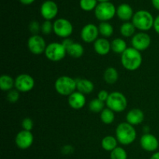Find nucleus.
I'll use <instances>...</instances> for the list:
<instances>
[{
	"label": "nucleus",
	"mask_w": 159,
	"mask_h": 159,
	"mask_svg": "<svg viewBox=\"0 0 159 159\" xmlns=\"http://www.w3.org/2000/svg\"><path fill=\"white\" fill-rule=\"evenodd\" d=\"M142 55L141 52L134 48L127 49L121 54L120 61L122 66L127 71H134L138 70L142 64Z\"/></svg>",
	"instance_id": "obj_1"
},
{
	"label": "nucleus",
	"mask_w": 159,
	"mask_h": 159,
	"mask_svg": "<svg viewBox=\"0 0 159 159\" xmlns=\"http://www.w3.org/2000/svg\"><path fill=\"white\" fill-rule=\"evenodd\" d=\"M115 134L118 142L123 145H130L137 138V131L134 127L127 122L120 123L116 127Z\"/></svg>",
	"instance_id": "obj_2"
},
{
	"label": "nucleus",
	"mask_w": 159,
	"mask_h": 159,
	"mask_svg": "<svg viewBox=\"0 0 159 159\" xmlns=\"http://www.w3.org/2000/svg\"><path fill=\"white\" fill-rule=\"evenodd\" d=\"M131 20L136 29L139 30L141 32H146L153 28L155 18L150 12L142 9L137 11Z\"/></svg>",
	"instance_id": "obj_3"
},
{
	"label": "nucleus",
	"mask_w": 159,
	"mask_h": 159,
	"mask_svg": "<svg viewBox=\"0 0 159 159\" xmlns=\"http://www.w3.org/2000/svg\"><path fill=\"white\" fill-rule=\"evenodd\" d=\"M54 88L56 92L61 96H69L77 89L76 79H74L70 76H61L55 81Z\"/></svg>",
	"instance_id": "obj_4"
},
{
	"label": "nucleus",
	"mask_w": 159,
	"mask_h": 159,
	"mask_svg": "<svg viewBox=\"0 0 159 159\" xmlns=\"http://www.w3.org/2000/svg\"><path fill=\"white\" fill-rule=\"evenodd\" d=\"M106 104L107 108L113 110L114 113H122L127 107V99L120 92H113L110 93Z\"/></svg>",
	"instance_id": "obj_5"
},
{
	"label": "nucleus",
	"mask_w": 159,
	"mask_h": 159,
	"mask_svg": "<svg viewBox=\"0 0 159 159\" xmlns=\"http://www.w3.org/2000/svg\"><path fill=\"white\" fill-rule=\"evenodd\" d=\"M96 19L101 22H108L116 14V8L110 2L98 3L94 10Z\"/></svg>",
	"instance_id": "obj_6"
},
{
	"label": "nucleus",
	"mask_w": 159,
	"mask_h": 159,
	"mask_svg": "<svg viewBox=\"0 0 159 159\" xmlns=\"http://www.w3.org/2000/svg\"><path fill=\"white\" fill-rule=\"evenodd\" d=\"M44 54L51 61L57 62L65 58L67 54V50L61 43L52 42L47 46Z\"/></svg>",
	"instance_id": "obj_7"
},
{
	"label": "nucleus",
	"mask_w": 159,
	"mask_h": 159,
	"mask_svg": "<svg viewBox=\"0 0 159 159\" xmlns=\"http://www.w3.org/2000/svg\"><path fill=\"white\" fill-rule=\"evenodd\" d=\"M53 32L59 37L68 38L73 33V25L65 18L57 19L53 23Z\"/></svg>",
	"instance_id": "obj_8"
},
{
	"label": "nucleus",
	"mask_w": 159,
	"mask_h": 159,
	"mask_svg": "<svg viewBox=\"0 0 159 159\" xmlns=\"http://www.w3.org/2000/svg\"><path fill=\"white\" fill-rule=\"evenodd\" d=\"M48 45L46 44L45 40L43 37L35 34L28 39L27 47L29 51L35 55H40L45 52V50Z\"/></svg>",
	"instance_id": "obj_9"
},
{
	"label": "nucleus",
	"mask_w": 159,
	"mask_h": 159,
	"mask_svg": "<svg viewBox=\"0 0 159 159\" xmlns=\"http://www.w3.org/2000/svg\"><path fill=\"white\" fill-rule=\"evenodd\" d=\"M35 85L34 78L29 74H20L15 79V88L20 93H28Z\"/></svg>",
	"instance_id": "obj_10"
},
{
	"label": "nucleus",
	"mask_w": 159,
	"mask_h": 159,
	"mask_svg": "<svg viewBox=\"0 0 159 159\" xmlns=\"http://www.w3.org/2000/svg\"><path fill=\"white\" fill-rule=\"evenodd\" d=\"M152 39L150 35L145 32L137 33L132 37L131 39L132 48L138 50L140 52L147 50L150 47Z\"/></svg>",
	"instance_id": "obj_11"
},
{
	"label": "nucleus",
	"mask_w": 159,
	"mask_h": 159,
	"mask_svg": "<svg viewBox=\"0 0 159 159\" xmlns=\"http://www.w3.org/2000/svg\"><path fill=\"white\" fill-rule=\"evenodd\" d=\"M40 15L45 20H50L55 18L58 13V6L52 0H46L40 6Z\"/></svg>",
	"instance_id": "obj_12"
},
{
	"label": "nucleus",
	"mask_w": 159,
	"mask_h": 159,
	"mask_svg": "<svg viewBox=\"0 0 159 159\" xmlns=\"http://www.w3.org/2000/svg\"><path fill=\"white\" fill-rule=\"evenodd\" d=\"M99 28L93 23H88L82 27L80 36L82 40L85 43H94L99 38Z\"/></svg>",
	"instance_id": "obj_13"
},
{
	"label": "nucleus",
	"mask_w": 159,
	"mask_h": 159,
	"mask_svg": "<svg viewBox=\"0 0 159 159\" xmlns=\"http://www.w3.org/2000/svg\"><path fill=\"white\" fill-rule=\"evenodd\" d=\"M15 143L17 148L21 150L30 148L34 143V135L32 132L25 130L20 131L16 136Z\"/></svg>",
	"instance_id": "obj_14"
},
{
	"label": "nucleus",
	"mask_w": 159,
	"mask_h": 159,
	"mask_svg": "<svg viewBox=\"0 0 159 159\" xmlns=\"http://www.w3.org/2000/svg\"><path fill=\"white\" fill-rule=\"evenodd\" d=\"M140 145L148 152H155L159 147L158 140L152 134H144L140 139Z\"/></svg>",
	"instance_id": "obj_15"
},
{
	"label": "nucleus",
	"mask_w": 159,
	"mask_h": 159,
	"mask_svg": "<svg viewBox=\"0 0 159 159\" xmlns=\"http://www.w3.org/2000/svg\"><path fill=\"white\" fill-rule=\"evenodd\" d=\"M68 105L74 110H80L85 107L86 103L85 96L79 92L75 91L68 96Z\"/></svg>",
	"instance_id": "obj_16"
},
{
	"label": "nucleus",
	"mask_w": 159,
	"mask_h": 159,
	"mask_svg": "<svg viewBox=\"0 0 159 159\" xmlns=\"http://www.w3.org/2000/svg\"><path fill=\"white\" fill-rule=\"evenodd\" d=\"M93 47L96 54L99 55H107L111 51V43L104 37H99L93 43Z\"/></svg>",
	"instance_id": "obj_17"
},
{
	"label": "nucleus",
	"mask_w": 159,
	"mask_h": 159,
	"mask_svg": "<svg viewBox=\"0 0 159 159\" xmlns=\"http://www.w3.org/2000/svg\"><path fill=\"white\" fill-rule=\"evenodd\" d=\"M134 10L131 6L127 3H122L116 8V14L118 18L124 22H129L134 16Z\"/></svg>",
	"instance_id": "obj_18"
},
{
	"label": "nucleus",
	"mask_w": 159,
	"mask_h": 159,
	"mask_svg": "<svg viewBox=\"0 0 159 159\" xmlns=\"http://www.w3.org/2000/svg\"><path fill=\"white\" fill-rule=\"evenodd\" d=\"M144 114L143 111L140 109L134 108L130 110L126 116V120L128 124L132 126L139 125L144 121Z\"/></svg>",
	"instance_id": "obj_19"
},
{
	"label": "nucleus",
	"mask_w": 159,
	"mask_h": 159,
	"mask_svg": "<svg viewBox=\"0 0 159 159\" xmlns=\"http://www.w3.org/2000/svg\"><path fill=\"white\" fill-rule=\"evenodd\" d=\"M77 90L79 93L84 95H89L94 90V84L92 81L86 79H76Z\"/></svg>",
	"instance_id": "obj_20"
},
{
	"label": "nucleus",
	"mask_w": 159,
	"mask_h": 159,
	"mask_svg": "<svg viewBox=\"0 0 159 159\" xmlns=\"http://www.w3.org/2000/svg\"><path fill=\"white\" fill-rule=\"evenodd\" d=\"M118 143L119 142H118L116 137L108 135V136H106L105 138H102V141H101V146H102L103 150L111 152L112 151L118 147Z\"/></svg>",
	"instance_id": "obj_21"
},
{
	"label": "nucleus",
	"mask_w": 159,
	"mask_h": 159,
	"mask_svg": "<svg viewBox=\"0 0 159 159\" xmlns=\"http://www.w3.org/2000/svg\"><path fill=\"white\" fill-rule=\"evenodd\" d=\"M119 78V73L117 70L113 67H109L105 70L103 74V79L107 84H114L117 82Z\"/></svg>",
	"instance_id": "obj_22"
},
{
	"label": "nucleus",
	"mask_w": 159,
	"mask_h": 159,
	"mask_svg": "<svg viewBox=\"0 0 159 159\" xmlns=\"http://www.w3.org/2000/svg\"><path fill=\"white\" fill-rule=\"evenodd\" d=\"M67 54L74 58H79L84 54V48L81 43L74 42L68 48H67Z\"/></svg>",
	"instance_id": "obj_23"
},
{
	"label": "nucleus",
	"mask_w": 159,
	"mask_h": 159,
	"mask_svg": "<svg viewBox=\"0 0 159 159\" xmlns=\"http://www.w3.org/2000/svg\"><path fill=\"white\" fill-rule=\"evenodd\" d=\"M15 87V79L8 75H2L0 77V88L2 91L9 92Z\"/></svg>",
	"instance_id": "obj_24"
},
{
	"label": "nucleus",
	"mask_w": 159,
	"mask_h": 159,
	"mask_svg": "<svg viewBox=\"0 0 159 159\" xmlns=\"http://www.w3.org/2000/svg\"><path fill=\"white\" fill-rule=\"evenodd\" d=\"M127 49L125 40L122 38H115L111 42V50L116 54H122Z\"/></svg>",
	"instance_id": "obj_25"
},
{
	"label": "nucleus",
	"mask_w": 159,
	"mask_h": 159,
	"mask_svg": "<svg viewBox=\"0 0 159 159\" xmlns=\"http://www.w3.org/2000/svg\"><path fill=\"white\" fill-rule=\"evenodd\" d=\"M135 30H136V27L132 23V22H124L120 28V34L124 37H133L135 34Z\"/></svg>",
	"instance_id": "obj_26"
},
{
	"label": "nucleus",
	"mask_w": 159,
	"mask_h": 159,
	"mask_svg": "<svg viewBox=\"0 0 159 159\" xmlns=\"http://www.w3.org/2000/svg\"><path fill=\"white\" fill-rule=\"evenodd\" d=\"M99 34L104 38L110 37L113 34V26L109 22H101L98 26Z\"/></svg>",
	"instance_id": "obj_27"
},
{
	"label": "nucleus",
	"mask_w": 159,
	"mask_h": 159,
	"mask_svg": "<svg viewBox=\"0 0 159 159\" xmlns=\"http://www.w3.org/2000/svg\"><path fill=\"white\" fill-rule=\"evenodd\" d=\"M100 119L103 124L109 125L113 123L115 120V113L109 108H105L100 113Z\"/></svg>",
	"instance_id": "obj_28"
},
{
	"label": "nucleus",
	"mask_w": 159,
	"mask_h": 159,
	"mask_svg": "<svg viewBox=\"0 0 159 159\" xmlns=\"http://www.w3.org/2000/svg\"><path fill=\"white\" fill-rule=\"evenodd\" d=\"M104 102L99 100L98 98H96V99H93V100H91V102L89 104V109L91 112L93 113H101L102 110H104Z\"/></svg>",
	"instance_id": "obj_29"
},
{
	"label": "nucleus",
	"mask_w": 159,
	"mask_h": 159,
	"mask_svg": "<svg viewBox=\"0 0 159 159\" xmlns=\"http://www.w3.org/2000/svg\"><path fill=\"white\" fill-rule=\"evenodd\" d=\"M97 5V0H80L79 1V6H80L81 9L85 12L95 10Z\"/></svg>",
	"instance_id": "obj_30"
},
{
	"label": "nucleus",
	"mask_w": 159,
	"mask_h": 159,
	"mask_svg": "<svg viewBox=\"0 0 159 159\" xmlns=\"http://www.w3.org/2000/svg\"><path fill=\"white\" fill-rule=\"evenodd\" d=\"M110 159H127V153L124 148L117 147L110 152Z\"/></svg>",
	"instance_id": "obj_31"
},
{
	"label": "nucleus",
	"mask_w": 159,
	"mask_h": 159,
	"mask_svg": "<svg viewBox=\"0 0 159 159\" xmlns=\"http://www.w3.org/2000/svg\"><path fill=\"white\" fill-rule=\"evenodd\" d=\"M40 31L44 35H48L53 32V23L50 20H45L41 23Z\"/></svg>",
	"instance_id": "obj_32"
},
{
	"label": "nucleus",
	"mask_w": 159,
	"mask_h": 159,
	"mask_svg": "<svg viewBox=\"0 0 159 159\" xmlns=\"http://www.w3.org/2000/svg\"><path fill=\"white\" fill-rule=\"evenodd\" d=\"M7 100L11 103H15L20 99V92L16 89H12L9 92H8L7 96Z\"/></svg>",
	"instance_id": "obj_33"
},
{
	"label": "nucleus",
	"mask_w": 159,
	"mask_h": 159,
	"mask_svg": "<svg viewBox=\"0 0 159 159\" xmlns=\"http://www.w3.org/2000/svg\"><path fill=\"white\" fill-rule=\"evenodd\" d=\"M22 127H23V130L31 131L34 127V122L30 118H25L22 121Z\"/></svg>",
	"instance_id": "obj_34"
},
{
	"label": "nucleus",
	"mask_w": 159,
	"mask_h": 159,
	"mask_svg": "<svg viewBox=\"0 0 159 159\" xmlns=\"http://www.w3.org/2000/svg\"><path fill=\"white\" fill-rule=\"evenodd\" d=\"M40 26L41 25H40L37 21H32L29 24V30L32 34H34V35H35L40 30Z\"/></svg>",
	"instance_id": "obj_35"
},
{
	"label": "nucleus",
	"mask_w": 159,
	"mask_h": 159,
	"mask_svg": "<svg viewBox=\"0 0 159 159\" xmlns=\"http://www.w3.org/2000/svg\"><path fill=\"white\" fill-rule=\"evenodd\" d=\"M109 96H110V93H109L107 90H101V91H99V93H98L97 98L99 99V100L105 102H107Z\"/></svg>",
	"instance_id": "obj_36"
},
{
	"label": "nucleus",
	"mask_w": 159,
	"mask_h": 159,
	"mask_svg": "<svg viewBox=\"0 0 159 159\" xmlns=\"http://www.w3.org/2000/svg\"><path fill=\"white\" fill-rule=\"evenodd\" d=\"M74 152V148L72 147L71 145H65L64 147H62L61 148V153L64 154L65 155H71Z\"/></svg>",
	"instance_id": "obj_37"
},
{
	"label": "nucleus",
	"mask_w": 159,
	"mask_h": 159,
	"mask_svg": "<svg viewBox=\"0 0 159 159\" xmlns=\"http://www.w3.org/2000/svg\"><path fill=\"white\" fill-rule=\"evenodd\" d=\"M73 43H74V41H73V40H71V39H70L69 37H68V38L64 39L63 41L61 42L62 45H63V46L65 47V48H66V50H67V48H69V47L71 46V45Z\"/></svg>",
	"instance_id": "obj_38"
},
{
	"label": "nucleus",
	"mask_w": 159,
	"mask_h": 159,
	"mask_svg": "<svg viewBox=\"0 0 159 159\" xmlns=\"http://www.w3.org/2000/svg\"><path fill=\"white\" fill-rule=\"evenodd\" d=\"M154 30L157 34H159V15L157 16L155 18V21H154Z\"/></svg>",
	"instance_id": "obj_39"
},
{
	"label": "nucleus",
	"mask_w": 159,
	"mask_h": 159,
	"mask_svg": "<svg viewBox=\"0 0 159 159\" xmlns=\"http://www.w3.org/2000/svg\"><path fill=\"white\" fill-rule=\"evenodd\" d=\"M20 2L25 6H28V5H31L35 2V0H20Z\"/></svg>",
	"instance_id": "obj_40"
},
{
	"label": "nucleus",
	"mask_w": 159,
	"mask_h": 159,
	"mask_svg": "<svg viewBox=\"0 0 159 159\" xmlns=\"http://www.w3.org/2000/svg\"><path fill=\"white\" fill-rule=\"evenodd\" d=\"M152 3L153 7L159 11V0H152Z\"/></svg>",
	"instance_id": "obj_41"
},
{
	"label": "nucleus",
	"mask_w": 159,
	"mask_h": 159,
	"mask_svg": "<svg viewBox=\"0 0 159 159\" xmlns=\"http://www.w3.org/2000/svg\"><path fill=\"white\" fill-rule=\"evenodd\" d=\"M150 159H159V152H154L153 155L151 156Z\"/></svg>",
	"instance_id": "obj_42"
},
{
	"label": "nucleus",
	"mask_w": 159,
	"mask_h": 159,
	"mask_svg": "<svg viewBox=\"0 0 159 159\" xmlns=\"http://www.w3.org/2000/svg\"><path fill=\"white\" fill-rule=\"evenodd\" d=\"M144 132H145V134H148L149 133V127L146 126V127H144Z\"/></svg>",
	"instance_id": "obj_43"
},
{
	"label": "nucleus",
	"mask_w": 159,
	"mask_h": 159,
	"mask_svg": "<svg viewBox=\"0 0 159 159\" xmlns=\"http://www.w3.org/2000/svg\"><path fill=\"white\" fill-rule=\"evenodd\" d=\"M99 2H110V0H97Z\"/></svg>",
	"instance_id": "obj_44"
}]
</instances>
